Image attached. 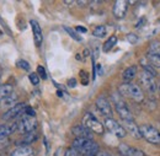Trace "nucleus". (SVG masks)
Listing matches in <instances>:
<instances>
[{
	"mask_svg": "<svg viewBox=\"0 0 160 156\" xmlns=\"http://www.w3.org/2000/svg\"><path fill=\"white\" fill-rule=\"evenodd\" d=\"M158 94L160 95V82H158Z\"/></svg>",
	"mask_w": 160,
	"mask_h": 156,
	"instance_id": "nucleus-39",
	"label": "nucleus"
},
{
	"mask_svg": "<svg viewBox=\"0 0 160 156\" xmlns=\"http://www.w3.org/2000/svg\"><path fill=\"white\" fill-rule=\"evenodd\" d=\"M28 80H30V82L32 84V85H38L40 84V76L37 75V73H31L30 75H28Z\"/></svg>",
	"mask_w": 160,
	"mask_h": 156,
	"instance_id": "nucleus-28",
	"label": "nucleus"
},
{
	"mask_svg": "<svg viewBox=\"0 0 160 156\" xmlns=\"http://www.w3.org/2000/svg\"><path fill=\"white\" fill-rule=\"evenodd\" d=\"M118 94L122 97H129L136 102H142L144 100V94L138 85L136 84H126L123 82L118 87Z\"/></svg>",
	"mask_w": 160,
	"mask_h": 156,
	"instance_id": "nucleus-2",
	"label": "nucleus"
},
{
	"mask_svg": "<svg viewBox=\"0 0 160 156\" xmlns=\"http://www.w3.org/2000/svg\"><path fill=\"white\" fill-rule=\"evenodd\" d=\"M140 137L145 139L148 143L158 145L160 144V130L158 128H155L152 124H142L139 125Z\"/></svg>",
	"mask_w": 160,
	"mask_h": 156,
	"instance_id": "nucleus-4",
	"label": "nucleus"
},
{
	"mask_svg": "<svg viewBox=\"0 0 160 156\" xmlns=\"http://www.w3.org/2000/svg\"><path fill=\"white\" fill-rule=\"evenodd\" d=\"M25 107H26V105H23V103H18L16 106H14L12 108L8 110V111L2 115V120H11V119H15V118L22 116Z\"/></svg>",
	"mask_w": 160,
	"mask_h": 156,
	"instance_id": "nucleus-11",
	"label": "nucleus"
},
{
	"mask_svg": "<svg viewBox=\"0 0 160 156\" xmlns=\"http://www.w3.org/2000/svg\"><path fill=\"white\" fill-rule=\"evenodd\" d=\"M112 101L115 105V110L122 120H133V115H132L129 107L127 106V103L124 102V100L122 98V96L118 92L112 95Z\"/></svg>",
	"mask_w": 160,
	"mask_h": 156,
	"instance_id": "nucleus-3",
	"label": "nucleus"
},
{
	"mask_svg": "<svg viewBox=\"0 0 160 156\" xmlns=\"http://www.w3.org/2000/svg\"><path fill=\"white\" fill-rule=\"evenodd\" d=\"M0 36H1V32H0Z\"/></svg>",
	"mask_w": 160,
	"mask_h": 156,
	"instance_id": "nucleus-40",
	"label": "nucleus"
},
{
	"mask_svg": "<svg viewBox=\"0 0 160 156\" xmlns=\"http://www.w3.org/2000/svg\"><path fill=\"white\" fill-rule=\"evenodd\" d=\"M11 156H35V150L30 145H21L11 153Z\"/></svg>",
	"mask_w": 160,
	"mask_h": 156,
	"instance_id": "nucleus-17",
	"label": "nucleus"
},
{
	"mask_svg": "<svg viewBox=\"0 0 160 156\" xmlns=\"http://www.w3.org/2000/svg\"><path fill=\"white\" fill-rule=\"evenodd\" d=\"M80 76H81V84L82 85H88L89 84V78H88V74L85 71H80Z\"/></svg>",
	"mask_w": 160,
	"mask_h": 156,
	"instance_id": "nucleus-33",
	"label": "nucleus"
},
{
	"mask_svg": "<svg viewBox=\"0 0 160 156\" xmlns=\"http://www.w3.org/2000/svg\"><path fill=\"white\" fill-rule=\"evenodd\" d=\"M95 105H96L98 110L100 111L101 115L105 116V118H112L113 111H112L111 103L108 102V100L105 97V96H99V97L96 98Z\"/></svg>",
	"mask_w": 160,
	"mask_h": 156,
	"instance_id": "nucleus-9",
	"label": "nucleus"
},
{
	"mask_svg": "<svg viewBox=\"0 0 160 156\" xmlns=\"http://www.w3.org/2000/svg\"><path fill=\"white\" fill-rule=\"evenodd\" d=\"M103 125H105L115 137L120 138V139H123V138H126V135H127V132H126V129L123 128V125L120 124V123H118L116 119H113V118H105Z\"/></svg>",
	"mask_w": 160,
	"mask_h": 156,
	"instance_id": "nucleus-7",
	"label": "nucleus"
},
{
	"mask_svg": "<svg viewBox=\"0 0 160 156\" xmlns=\"http://www.w3.org/2000/svg\"><path fill=\"white\" fill-rule=\"evenodd\" d=\"M75 31H77V32H81V33H86V32H88V28L84 27V26H77V27H75Z\"/></svg>",
	"mask_w": 160,
	"mask_h": 156,
	"instance_id": "nucleus-35",
	"label": "nucleus"
},
{
	"mask_svg": "<svg viewBox=\"0 0 160 156\" xmlns=\"http://www.w3.org/2000/svg\"><path fill=\"white\" fill-rule=\"evenodd\" d=\"M72 134L75 138H82V139H92V133L85 128L82 124H78V125H74L72 128Z\"/></svg>",
	"mask_w": 160,
	"mask_h": 156,
	"instance_id": "nucleus-16",
	"label": "nucleus"
},
{
	"mask_svg": "<svg viewBox=\"0 0 160 156\" xmlns=\"http://www.w3.org/2000/svg\"><path fill=\"white\" fill-rule=\"evenodd\" d=\"M137 71H138L137 65H131V66L126 68V69H124V71L122 73V79H123V81H124L126 84H129L133 79L136 78Z\"/></svg>",
	"mask_w": 160,
	"mask_h": 156,
	"instance_id": "nucleus-18",
	"label": "nucleus"
},
{
	"mask_svg": "<svg viewBox=\"0 0 160 156\" xmlns=\"http://www.w3.org/2000/svg\"><path fill=\"white\" fill-rule=\"evenodd\" d=\"M16 65L22 69V70H25V71H28L30 69H31V66H30V63L27 61V60H25V59H19L18 61H16Z\"/></svg>",
	"mask_w": 160,
	"mask_h": 156,
	"instance_id": "nucleus-27",
	"label": "nucleus"
},
{
	"mask_svg": "<svg viewBox=\"0 0 160 156\" xmlns=\"http://www.w3.org/2000/svg\"><path fill=\"white\" fill-rule=\"evenodd\" d=\"M116 43H117V36H111V37H108V38L106 39V42L103 43V46H102V51L103 52H110L115 46H116Z\"/></svg>",
	"mask_w": 160,
	"mask_h": 156,
	"instance_id": "nucleus-22",
	"label": "nucleus"
},
{
	"mask_svg": "<svg viewBox=\"0 0 160 156\" xmlns=\"http://www.w3.org/2000/svg\"><path fill=\"white\" fill-rule=\"evenodd\" d=\"M64 31H65V32H67L72 38L74 39V41H77V42H81V41H82V38H81L79 35L77 33V31H75V30H72L70 27L65 26V27H64Z\"/></svg>",
	"mask_w": 160,
	"mask_h": 156,
	"instance_id": "nucleus-26",
	"label": "nucleus"
},
{
	"mask_svg": "<svg viewBox=\"0 0 160 156\" xmlns=\"http://www.w3.org/2000/svg\"><path fill=\"white\" fill-rule=\"evenodd\" d=\"M96 69H98V74H96V75H101V74H102V68H101V64H98V65H96Z\"/></svg>",
	"mask_w": 160,
	"mask_h": 156,
	"instance_id": "nucleus-36",
	"label": "nucleus"
},
{
	"mask_svg": "<svg viewBox=\"0 0 160 156\" xmlns=\"http://www.w3.org/2000/svg\"><path fill=\"white\" fill-rule=\"evenodd\" d=\"M23 116H27V117H35L36 116V111L30 107V106H26L25 110H23Z\"/></svg>",
	"mask_w": 160,
	"mask_h": 156,
	"instance_id": "nucleus-29",
	"label": "nucleus"
},
{
	"mask_svg": "<svg viewBox=\"0 0 160 156\" xmlns=\"http://www.w3.org/2000/svg\"><path fill=\"white\" fill-rule=\"evenodd\" d=\"M77 84H78V81H77V79H69L68 80V82H67V85L69 86V87H75L77 86Z\"/></svg>",
	"mask_w": 160,
	"mask_h": 156,
	"instance_id": "nucleus-34",
	"label": "nucleus"
},
{
	"mask_svg": "<svg viewBox=\"0 0 160 156\" xmlns=\"http://www.w3.org/2000/svg\"><path fill=\"white\" fill-rule=\"evenodd\" d=\"M30 25H31V28H32L35 44H36L37 47H41V44H42V42H43V33H42L40 23H38L36 20H31V21H30Z\"/></svg>",
	"mask_w": 160,
	"mask_h": 156,
	"instance_id": "nucleus-14",
	"label": "nucleus"
},
{
	"mask_svg": "<svg viewBox=\"0 0 160 156\" xmlns=\"http://www.w3.org/2000/svg\"><path fill=\"white\" fill-rule=\"evenodd\" d=\"M96 156H112V155H110L108 153H105V151H100Z\"/></svg>",
	"mask_w": 160,
	"mask_h": 156,
	"instance_id": "nucleus-37",
	"label": "nucleus"
},
{
	"mask_svg": "<svg viewBox=\"0 0 160 156\" xmlns=\"http://www.w3.org/2000/svg\"><path fill=\"white\" fill-rule=\"evenodd\" d=\"M140 65H142V68H143V71H145V73L153 75L154 78L157 76V70H155V68H154L145 58L140 59Z\"/></svg>",
	"mask_w": 160,
	"mask_h": 156,
	"instance_id": "nucleus-21",
	"label": "nucleus"
},
{
	"mask_svg": "<svg viewBox=\"0 0 160 156\" xmlns=\"http://www.w3.org/2000/svg\"><path fill=\"white\" fill-rule=\"evenodd\" d=\"M37 138H38V135H37L35 132H31V133H27V134L23 137L22 143H23L25 145H31L33 141H36V140H37Z\"/></svg>",
	"mask_w": 160,
	"mask_h": 156,
	"instance_id": "nucleus-24",
	"label": "nucleus"
},
{
	"mask_svg": "<svg viewBox=\"0 0 160 156\" xmlns=\"http://www.w3.org/2000/svg\"><path fill=\"white\" fill-rule=\"evenodd\" d=\"M37 75L40 76V79H43V80L47 79V71H46V69H44L42 65H38V66H37Z\"/></svg>",
	"mask_w": 160,
	"mask_h": 156,
	"instance_id": "nucleus-30",
	"label": "nucleus"
},
{
	"mask_svg": "<svg viewBox=\"0 0 160 156\" xmlns=\"http://www.w3.org/2000/svg\"><path fill=\"white\" fill-rule=\"evenodd\" d=\"M77 4L80 6H85V5H88V1H77Z\"/></svg>",
	"mask_w": 160,
	"mask_h": 156,
	"instance_id": "nucleus-38",
	"label": "nucleus"
},
{
	"mask_svg": "<svg viewBox=\"0 0 160 156\" xmlns=\"http://www.w3.org/2000/svg\"><path fill=\"white\" fill-rule=\"evenodd\" d=\"M82 125L85 128H88L92 134L102 135L105 132V125L94 115H91L89 112L85 113V116L82 117Z\"/></svg>",
	"mask_w": 160,
	"mask_h": 156,
	"instance_id": "nucleus-5",
	"label": "nucleus"
},
{
	"mask_svg": "<svg viewBox=\"0 0 160 156\" xmlns=\"http://www.w3.org/2000/svg\"><path fill=\"white\" fill-rule=\"evenodd\" d=\"M123 122V128L126 129L127 133H129L131 135L136 139H140V130L139 125H137V123L133 120H122Z\"/></svg>",
	"mask_w": 160,
	"mask_h": 156,
	"instance_id": "nucleus-13",
	"label": "nucleus"
},
{
	"mask_svg": "<svg viewBox=\"0 0 160 156\" xmlns=\"http://www.w3.org/2000/svg\"><path fill=\"white\" fill-rule=\"evenodd\" d=\"M147 60L154 66V68H158L160 70V56L158 54H152V53H148L147 56Z\"/></svg>",
	"mask_w": 160,
	"mask_h": 156,
	"instance_id": "nucleus-23",
	"label": "nucleus"
},
{
	"mask_svg": "<svg viewBox=\"0 0 160 156\" xmlns=\"http://www.w3.org/2000/svg\"><path fill=\"white\" fill-rule=\"evenodd\" d=\"M19 129L18 122L10 123V124H1L0 125V139H8L12 133H15Z\"/></svg>",
	"mask_w": 160,
	"mask_h": 156,
	"instance_id": "nucleus-15",
	"label": "nucleus"
},
{
	"mask_svg": "<svg viewBox=\"0 0 160 156\" xmlns=\"http://www.w3.org/2000/svg\"><path fill=\"white\" fill-rule=\"evenodd\" d=\"M159 75H160V70H159Z\"/></svg>",
	"mask_w": 160,
	"mask_h": 156,
	"instance_id": "nucleus-41",
	"label": "nucleus"
},
{
	"mask_svg": "<svg viewBox=\"0 0 160 156\" xmlns=\"http://www.w3.org/2000/svg\"><path fill=\"white\" fill-rule=\"evenodd\" d=\"M18 124H19V129H18V130H20L21 133H23V134H27V133H31V132H33V130L36 129V127H37V120H36L35 117L23 116V117L18 122Z\"/></svg>",
	"mask_w": 160,
	"mask_h": 156,
	"instance_id": "nucleus-8",
	"label": "nucleus"
},
{
	"mask_svg": "<svg viewBox=\"0 0 160 156\" xmlns=\"http://www.w3.org/2000/svg\"><path fill=\"white\" fill-rule=\"evenodd\" d=\"M72 148L84 156H96L100 153V146L92 139L75 138L72 143Z\"/></svg>",
	"mask_w": 160,
	"mask_h": 156,
	"instance_id": "nucleus-1",
	"label": "nucleus"
},
{
	"mask_svg": "<svg viewBox=\"0 0 160 156\" xmlns=\"http://www.w3.org/2000/svg\"><path fill=\"white\" fill-rule=\"evenodd\" d=\"M159 56H160V53H159Z\"/></svg>",
	"mask_w": 160,
	"mask_h": 156,
	"instance_id": "nucleus-42",
	"label": "nucleus"
},
{
	"mask_svg": "<svg viewBox=\"0 0 160 156\" xmlns=\"http://www.w3.org/2000/svg\"><path fill=\"white\" fill-rule=\"evenodd\" d=\"M127 11H128V2L124 1V0H118L113 4V7H112V12H113V16L117 20H122L126 17L127 15Z\"/></svg>",
	"mask_w": 160,
	"mask_h": 156,
	"instance_id": "nucleus-10",
	"label": "nucleus"
},
{
	"mask_svg": "<svg viewBox=\"0 0 160 156\" xmlns=\"http://www.w3.org/2000/svg\"><path fill=\"white\" fill-rule=\"evenodd\" d=\"M127 39H128V42H129V43L134 44V43H137V42H138V36H137V35H134V33H128V35H127Z\"/></svg>",
	"mask_w": 160,
	"mask_h": 156,
	"instance_id": "nucleus-32",
	"label": "nucleus"
},
{
	"mask_svg": "<svg viewBox=\"0 0 160 156\" xmlns=\"http://www.w3.org/2000/svg\"><path fill=\"white\" fill-rule=\"evenodd\" d=\"M11 94H14V89H12V86L10 84L0 85V103L8 96H10Z\"/></svg>",
	"mask_w": 160,
	"mask_h": 156,
	"instance_id": "nucleus-19",
	"label": "nucleus"
},
{
	"mask_svg": "<svg viewBox=\"0 0 160 156\" xmlns=\"http://www.w3.org/2000/svg\"><path fill=\"white\" fill-rule=\"evenodd\" d=\"M106 33H107V28H106V26H98V27H95L94 31H92V35H94L95 37H99V38L105 37Z\"/></svg>",
	"mask_w": 160,
	"mask_h": 156,
	"instance_id": "nucleus-25",
	"label": "nucleus"
},
{
	"mask_svg": "<svg viewBox=\"0 0 160 156\" xmlns=\"http://www.w3.org/2000/svg\"><path fill=\"white\" fill-rule=\"evenodd\" d=\"M64 156H80V154L75 150V149H73V148H69V149H67L65 150V153H64Z\"/></svg>",
	"mask_w": 160,
	"mask_h": 156,
	"instance_id": "nucleus-31",
	"label": "nucleus"
},
{
	"mask_svg": "<svg viewBox=\"0 0 160 156\" xmlns=\"http://www.w3.org/2000/svg\"><path fill=\"white\" fill-rule=\"evenodd\" d=\"M118 151L122 156H147L144 151H142L140 149L129 146L127 144H120L118 145Z\"/></svg>",
	"mask_w": 160,
	"mask_h": 156,
	"instance_id": "nucleus-12",
	"label": "nucleus"
},
{
	"mask_svg": "<svg viewBox=\"0 0 160 156\" xmlns=\"http://www.w3.org/2000/svg\"><path fill=\"white\" fill-rule=\"evenodd\" d=\"M139 82L150 95H154L158 92V82L153 75H150L145 71H142L139 75Z\"/></svg>",
	"mask_w": 160,
	"mask_h": 156,
	"instance_id": "nucleus-6",
	"label": "nucleus"
},
{
	"mask_svg": "<svg viewBox=\"0 0 160 156\" xmlns=\"http://www.w3.org/2000/svg\"><path fill=\"white\" fill-rule=\"evenodd\" d=\"M18 101H19L18 95L11 94L10 96H8V97L5 98V100L0 103V106H2V107H9V110H10V108H12L14 106H16V105H18Z\"/></svg>",
	"mask_w": 160,
	"mask_h": 156,
	"instance_id": "nucleus-20",
	"label": "nucleus"
}]
</instances>
